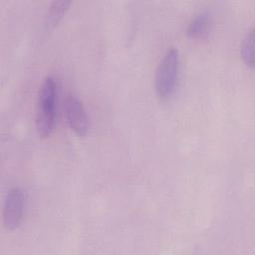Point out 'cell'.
I'll return each mask as SVG.
<instances>
[{"label":"cell","mask_w":255,"mask_h":255,"mask_svg":"<svg viewBox=\"0 0 255 255\" xmlns=\"http://www.w3.org/2000/svg\"><path fill=\"white\" fill-rule=\"evenodd\" d=\"M241 57L244 64L249 67H254V31L251 29L245 35L241 45Z\"/></svg>","instance_id":"52a82bcc"},{"label":"cell","mask_w":255,"mask_h":255,"mask_svg":"<svg viewBox=\"0 0 255 255\" xmlns=\"http://www.w3.org/2000/svg\"><path fill=\"white\" fill-rule=\"evenodd\" d=\"M212 28L211 15L207 11H201L194 15L189 21L186 34L191 39H203L208 36Z\"/></svg>","instance_id":"5b68a950"},{"label":"cell","mask_w":255,"mask_h":255,"mask_svg":"<svg viewBox=\"0 0 255 255\" xmlns=\"http://www.w3.org/2000/svg\"><path fill=\"white\" fill-rule=\"evenodd\" d=\"M71 5L70 0H58L53 1L49 7L48 15H47V25L49 27H54L59 23V21L63 18L69 6Z\"/></svg>","instance_id":"8992f818"},{"label":"cell","mask_w":255,"mask_h":255,"mask_svg":"<svg viewBox=\"0 0 255 255\" xmlns=\"http://www.w3.org/2000/svg\"><path fill=\"white\" fill-rule=\"evenodd\" d=\"M65 114L71 129L79 136L86 135L89 121L81 100L73 95L68 96L65 101Z\"/></svg>","instance_id":"277c9868"},{"label":"cell","mask_w":255,"mask_h":255,"mask_svg":"<svg viewBox=\"0 0 255 255\" xmlns=\"http://www.w3.org/2000/svg\"><path fill=\"white\" fill-rule=\"evenodd\" d=\"M25 199V192L22 188L14 186L8 190L3 205V224L7 230H15L20 226Z\"/></svg>","instance_id":"3957f363"},{"label":"cell","mask_w":255,"mask_h":255,"mask_svg":"<svg viewBox=\"0 0 255 255\" xmlns=\"http://www.w3.org/2000/svg\"><path fill=\"white\" fill-rule=\"evenodd\" d=\"M57 86L55 80L47 76L39 89L36 112V128L41 137H48L55 125V105Z\"/></svg>","instance_id":"6da1fadb"},{"label":"cell","mask_w":255,"mask_h":255,"mask_svg":"<svg viewBox=\"0 0 255 255\" xmlns=\"http://www.w3.org/2000/svg\"><path fill=\"white\" fill-rule=\"evenodd\" d=\"M179 77V53L169 48L157 65L154 76V89L157 97L168 100L176 90Z\"/></svg>","instance_id":"7a4b0ae2"}]
</instances>
